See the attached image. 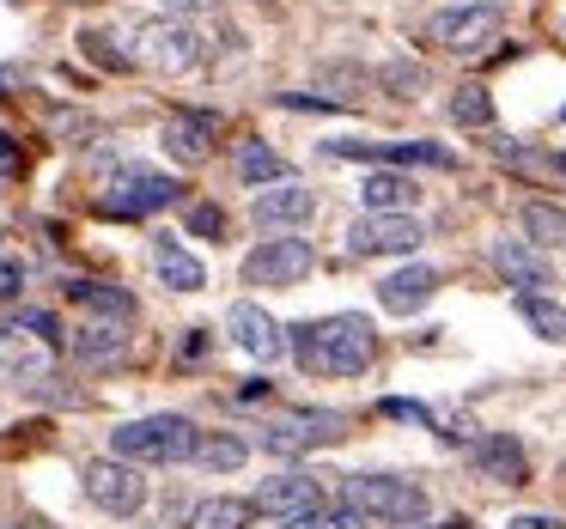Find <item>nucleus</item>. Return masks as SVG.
<instances>
[{
  "label": "nucleus",
  "instance_id": "f257e3e1",
  "mask_svg": "<svg viewBox=\"0 0 566 529\" xmlns=\"http://www.w3.org/2000/svg\"><path fill=\"white\" fill-rule=\"evenodd\" d=\"M286 353L298 359L305 378H359L378 359V329L359 310H335V317L286 329Z\"/></svg>",
  "mask_w": 566,
  "mask_h": 529
},
{
  "label": "nucleus",
  "instance_id": "f03ea898",
  "mask_svg": "<svg viewBox=\"0 0 566 529\" xmlns=\"http://www.w3.org/2000/svg\"><path fill=\"white\" fill-rule=\"evenodd\" d=\"M342 505L378 529H420L432 517V493L402 475H342Z\"/></svg>",
  "mask_w": 566,
  "mask_h": 529
},
{
  "label": "nucleus",
  "instance_id": "7ed1b4c3",
  "mask_svg": "<svg viewBox=\"0 0 566 529\" xmlns=\"http://www.w3.org/2000/svg\"><path fill=\"white\" fill-rule=\"evenodd\" d=\"M196 444L201 426L189 414H147V420H123L111 432V456L123 463H153V468H177V463H196Z\"/></svg>",
  "mask_w": 566,
  "mask_h": 529
},
{
  "label": "nucleus",
  "instance_id": "20e7f679",
  "mask_svg": "<svg viewBox=\"0 0 566 529\" xmlns=\"http://www.w3.org/2000/svg\"><path fill=\"white\" fill-rule=\"evenodd\" d=\"M177 195H184V183H177V177L147 171V165L123 159V165H116V177H104L98 213H111V220H147V213L171 208Z\"/></svg>",
  "mask_w": 566,
  "mask_h": 529
},
{
  "label": "nucleus",
  "instance_id": "39448f33",
  "mask_svg": "<svg viewBox=\"0 0 566 529\" xmlns=\"http://www.w3.org/2000/svg\"><path fill=\"white\" fill-rule=\"evenodd\" d=\"M201 55H208V43L189 19L159 13L135 25V62L153 67V74H189V67H201Z\"/></svg>",
  "mask_w": 566,
  "mask_h": 529
},
{
  "label": "nucleus",
  "instance_id": "423d86ee",
  "mask_svg": "<svg viewBox=\"0 0 566 529\" xmlns=\"http://www.w3.org/2000/svg\"><path fill=\"white\" fill-rule=\"evenodd\" d=\"M329 438H347V414H335V408H274L262 426V451L274 456H298Z\"/></svg>",
  "mask_w": 566,
  "mask_h": 529
},
{
  "label": "nucleus",
  "instance_id": "0eeeda50",
  "mask_svg": "<svg viewBox=\"0 0 566 529\" xmlns=\"http://www.w3.org/2000/svg\"><path fill=\"white\" fill-rule=\"evenodd\" d=\"M80 487H86V499L98 505L104 517H135L140 505H147V480H140L135 463H123V456H98V463L80 468Z\"/></svg>",
  "mask_w": 566,
  "mask_h": 529
},
{
  "label": "nucleus",
  "instance_id": "6e6552de",
  "mask_svg": "<svg viewBox=\"0 0 566 529\" xmlns=\"http://www.w3.org/2000/svg\"><path fill=\"white\" fill-rule=\"evenodd\" d=\"M311 268H317V250L305 237L281 232V237H262L244 256V286H298Z\"/></svg>",
  "mask_w": 566,
  "mask_h": 529
},
{
  "label": "nucleus",
  "instance_id": "1a4fd4ad",
  "mask_svg": "<svg viewBox=\"0 0 566 529\" xmlns=\"http://www.w3.org/2000/svg\"><path fill=\"white\" fill-rule=\"evenodd\" d=\"M500 25H505L500 0H475V7H444V13L432 19V38H439L451 55H475V50H488V43L500 38Z\"/></svg>",
  "mask_w": 566,
  "mask_h": 529
},
{
  "label": "nucleus",
  "instance_id": "9d476101",
  "mask_svg": "<svg viewBox=\"0 0 566 529\" xmlns=\"http://www.w3.org/2000/svg\"><path fill=\"white\" fill-rule=\"evenodd\" d=\"M469 468L488 487H524L530 480V451L517 444V432H475L469 438Z\"/></svg>",
  "mask_w": 566,
  "mask_h": 529
},
{
  "label": "nucleus",
  "instance_id": "9b49d317",
  "mask_svg": "<svg viewBox=\"0 0 566 529\" xmlns=\"http://www.w3.org/2000/svg\"><path fill=\"white\" fill-rule=\"evenodd\" d=\"M420 220L415 213H359L347 225V256H402V250L420 244Z\"/></svg>",
  "mask_w": 566,
  "mask_h": 529
},
{
  "label": "nucleus",
  "instance_id": "f8f14e48",
  "mask_svg": "<svg viewBox=\"0 0 566 529\" xmlns=\"http://www.w3.org/2000/svg\"><path fill=\"white\" fill-rule=\"evenodd\" d=\"M250 220L262 225V232H298V225H311L317 220V195H311L305 183H269V189H256V201H250Z\"/></svg>",
  "mask_w": 566,
  "mask_h": 529
},
{
  "label": "nucleus",
  "instance_id": "ddd939ff",
  "mask_svg": "<svg viewBox=\"0 0 566 529\" xmlns=\"http://www.w3.org/2000/svg\"><path fill=\"white\" fill-rule=\"evenodd\" d=\"M226 335H232V347H238V353L262 359V366L286 353V329H281V322H274L269 310L256 305V298H238V305L226 310Z\"/></svg>",
  "mask_w": 566,
  "mask_h": 529
},
{
  "label": "nucleus",
  "instance_id": "4468645a",
  "mask_svg": "<svg viewBox=\"0 0 566 529\" xmlns=\"http://www.w3.org/2000/svg\"><path fill=\"white\" fill-rule=\"evenodd\" d=\"M488 262H493V274H500L512 293H548L554 286V262L542 256L530 237H500V244L488 250Z\"/></svg>",
  "mask_w": 566,
  "mask_h": 529
},
{
  "label": "nucleus",
  "instance_id": "2eb2a0df",
  "mask_svg": "<svg viewBox=\"0 0 566 529\" xmlns=\"http://www.w3.org/2000/svg\"><path fill=\"white\" fill-rule=\"evenodd\" d=\"M323 505V487L317 475H305V468H293V475H269L256 487V511L274 517V523H286V517H305Z\"/></svg>",
  "mask_w": 566,
  "mask_h": 529
},
{
  "label": "nucleus",
  "instance_id": "dca6fc26",
  "mask_svg": "<svg viewBox=\"0 0 566 529\" xmlns=\"http://www.w3.org/2000/svg\"><path fill=\"white\" fill-rule=\"evenodd\" d=\"M213 135H220V110H177L171 123H165V152H171L177 165H208Z\"/></svg>",
  "mask_w": 566,
  "mask_h": 529
},
{
  "label": "nucleus",
  "instance_id": "f3484780",
  "mask_svg": "<svg viewBox=\"0 0 566 529\" xmlns=\"http://www.w3.org/2000/svg\"><path fill=\"white\" fill-rule=\"evenodd\" d=\"M432 293H439V268H427V262H408V268L378 281V305L390 317H415L420 305H432Z\"/></svg>",
  "mask_w": 566,
  "mask_h": 529
},
{
  "label": "nucleus",
  "instance_id": "a211bd4d",
  "mask_svg": "<svg viewBox=\"0 0 566 529\" xmlns=\"http://www.w3.org/2000/svg\"><path fill=\"white\" fill-rule=\"evenodd\" d=\"M67 353H74L80 366H116V359L128 353V322H116V317H86L74 335H67Z\"/></svg>",
  "mask_w": 566,
  "mask_h": 529
},
{
  "label": "nucleus",
  "instance_id": "6ab92c4d",
  "mask_svg": "<svg viewBox=\"0 0 566 529\" xmlns=\"http://www.w3.org/2000/svg\"><path fill=\"white\" fill-rule=\"evenodd\" d=\"M153 274H159L171 293H201V286H208V268H201L177 237H153Z\"/></svg>",
  "mask_w": 566,
  "mask_h": 529
},
{
  "label": "nucleus",
  "instance_id": "aec40b11",
  "mask_svg": "<svg viewBox=\"0 0 566 529\" xmlns=\"http://www.w3.org/2000/svg\"><path fill=\"white\" fill-rule=\"evenodd\" d=\"M420 201V183L408 171H371L359 183V208L366 213H408Z\"/></svg>",
  "mask_w": 566,
  "mask_h": 529
},
{
  "label": "nucleus",
  "instance_id": "412c9836",
  "mask_svg": "<svg viewBox=\"0 0 566 529\" xmlns=\"http://www.w3.org/2000/svg\"><path fill=\"white\" fill-rule=\"evenodd\" d=\"M238 183L244 189H269V183H286V159L269 147V140H238V159H232Z\"/></svg>",
  "mask_w": 566,
  "mask_h": 529
},
{
  "label": "nucleus",
  "instance_id": "4be33fe9",
  "mask_svg": "<svg viewBox=\"0 0 566 529\" xmlns=\"http://www.w3.org/2000/svg\"><path fill=\"white\" fill-rule=\"evenodd\" d=\"M189 529H256V499H232V493H213L189 511Z\"/></svg>",
  "mask_w": 566,
  "mask_h": 529
},
{
  "label": "nucleus",
  "instance_id": "5701e85b",
  "mask_svg": "<svg viewBox=\"0 0 566 529\" xmlns=\"http://www.w3.org/2000/svg\"><path fill=\"white\" fill-rule=\"evenodd\" d=\"M67 298L86 305L92 317H116V322L135 317V293H123V286H111V281H67Z\"/></svg>",
  "mask_w": 566,
  "mask_h": 529
},
{
  "label": "nucleus",
  "instance_id": "b1692460",
  "mask_svg": "<svg viewBox=\"0 0 566 529\" xmlns=\"http://www.w3.org/2000/svg\"><path fill=\"white\" fill-rule=\"evenodd\" d=\"M244 463H250V438H238V432H201L196 468H208V475H238Z\"/></svg>",
  "mask_w": 566,
  "mask_h": 529
},
{
  "label": "nucleus",
  "instance_id": "393cba45",
  "mask_svg": "<svg viewBox=\"0 0 566 529\" xmlns=\"http://www.w3.org/2000/svg\"><path fill=\"white\" fill-rule=\"evenodd\" d=\"M512 305L548 347H566V305H554L548 293H512Z\"/></svg>",
  "mask_w": 566,
  "mask_h": 529
},
{
  "label": "nucleus",
  "instance_id": "a878e982",
  "mask_svg": "<svg viewBox=\"0 0 566 529\" xmlns=\"http://www.w3.org/2000/svg\"><path fill=\"white\" fill-rule=\"evenodd\" d=\"M384 165H432V171H457V152L432 147V140H384Z\"/></svg>",
  "mask_w": 566,
  "mask_h": 529
},
{
  "label": "nucleus",
  "instance_id": "bb28decb",
  "mask_svg": "<svg viewBox=\"0 0 566 529\" xmlns=\"http://www.w3.org/2000/svg\"><path fill=\"white\" fill-rule=\"evenodd\" d=\"M444 110H451L457 128H493V98H488V86H457Z\"/></svg>",
  "mask_w": 566,
  "mask_h": 529
},
{
  "label": "nucleus",
  "instance_id": "cd10ccee",
  "mask_svg": "<svg viewBox=\"0 0 566 529\" xmlns=\"http://www.w3.org/2000/svg\"><path fill=\"white\" fill-rule=\"evenodd\" d=\"M524 232H530V244H566V208L530 201V208H524Z\"/></svg>",
  "mask_w": 566,
  "mask_h": 529
},
{
  "label": "nucleus",
  "instance_id": "c85d7f7f",
  "mask_svg": "<svg viewBox=\"0 0 566 529\" xmlns=\"http://www.w3.org/2000/svg\"><path fill=\"white\" fill-rule=\"evenodd\" d=\"M378 86L390 92V98H420V92H427V67L420 62H390V67H378Z\"/></svg>",
  "mask_w": 566,
  "mask_h": 529
},
{
  "label": "nucleus",
  "instance_id": "c756f323",
  "mask_svg": "<svg viewBox=\"0 0 566 529\" xmlns=\"http://www.w3.org/2000/svg\"><path fill=\"white\" fill-rule=\"evenodd\" d=\"M25 286H31L25 256H0V305H19V298H25Z\"/></svg>",
  "mask_w": 566,
  "mask_h": 529
},
{
  "label": "nucleus",
  "instance_id": "7c9ffc66",
  "mask_svg": "<svg viewBox=\"0 0 566 529\" xmlns=\"http://www.w3.org/2000/svg\"><path fill=\"white\" fill-rule=\"evenodd\" d=\"M80 50H86L98 67H111V74H123V67L135 62L128 50H111V38H104V31H86V38H80Z\"/></svg>",
  "mask_w": 566,
  "mask_h": 529
},
{
  "label": "nucleus",
  "instance_id": "2f4dec72",
  "mask_svg": "<svg viewBox=\"0 0 566 529\" xmlns=\"http://www.w3.org/2000/svg\"><path fill=\"white\" fill-rule=\"evenodd\" d=\"M189 232H196V237H213V244H220V237H226V208H213V201H196V208H189Z\"/></svg>",
  "mask_w": 566,
  "mask_h": 529
},
{
  "label": "nucleus",
  "instance_id": "473e14b6",
  "mask_svg": "<svg viewBox=\"0 0 566 529\" xmlns=\"http://www.w3.org/2000/svg\"><path fill=\"white\" fill-rule=\"evenodd\" d=\"M7 329L31 335V341H62V335H55V317H50V310H13V322H7Z\"/></svg>",
  "mask_w": 566,
  "mask_h": 529
},
{
  "label": "nucleus",
  "instance_id": "72a5a7b5",
  "mask_svg": "<svg viewBox=\"0 0 566 529\" xmlns=\"http://www.w3.org/2000/svg\"><path fill=\"white\" fill-rule=\"evenodd\" d=\"M274 104H281V110H305V116L342 110V98H317V92H274Z\"/></svg>",
  "mask_w": 566,
  "mask_h": 529
},
{
  "label": "nucleus",
  "instance_id": "f704fd0d",
  "mask_svg": "<svg viewBox=\"0 0 566 529\" xmlns=\"http://www.w3.org/2000/svg\"><path fill=\"white\" fill-rule=\"evenodd\" d=\"M171 19H196V13H213V7H226V0H159Z\"/></svg>",
  "mask_w": 566,
  "mask_h": 529
},
{
  "label": "nucleus",
  "instance_id": "c9c22d12",
  "mask_svg": "<svg viewBox=\"0 0 566 529\" xmlns=\"http://www.w3.org/2000/svg\"><path fill=\"white\" fill-rule=\"evenodd\" d=\"M505 529H566V523H560V517H548V511H517Z\"/></svg>",
  "mask_w": 566,
  "mask_h": 529
},
{
  "label": "nucleus",
  "instance_id": "e433bc0d",
  "mask_svg": "<svg viewBox=\"0 0 566 529\" xmlns=\"http://www.w3.org/2000/svg\"><path fill=\"white\" fill-rule=\"evenodd\" d=\"M19 171V147H13V135H0V177H13Z\"/></svg>",
  "mask_w": 566,
  "mask_h": 529
},
{
  "label": "nucleus",
  "instance_id": "4c0bfd02",
  "mask_svg": "<svg viewBox=\"0 0 566 529\" xmlns=\"http://www.w3.org/2000/svg\"><path fill=\"white\" fill-rule=\"evenodd\" d=\"M269 390H274V383H269V378H250V383H244V390H238V402H269Z\"/></svg>",
  "mask_w": 566,
  "mask_h": 529
},
{
  "label": "nucleus",
  "instance_id": "58836bf2",
  "mask_svg": "<svg viewBox=\"0 0 566 529\" xmlns=\"http://www.w3.org/2000/svg\"><path fill=\"white\" fill-rule=\"evenodd\" d=\"M201 347H208V329H189V341H184V359H201Z\"/></svg>",
  "mask_w": 566,
  "mask_h": 529
},
{
  "label": "nucleus",
  "instance_id": "ea45409f",
  "mask_svg": "<svg viewBox=\"0 0 566 529\" xmlns=\"http://www.w3.org/2000/svg\"><path fill=\"white\" fill-rule=\"evenodd\" d=\"M554 171H566V152H560V159H554Z\"/></svg>",
  "mask_w": 566,
  "mask_h": 529
},
{
  "label": "nucleus",
  "instance_id": "a19ab883",
  "mask_svg": "<svg viewBox=\"0 0 566 529\" xmlns=\"http://www.w3.org/2000/svg\"><path fill=\"white\" fill-rule=\"evenodd\" d=\"M335 7H347V0H335Z\"/></svg>",
  "mask_w": 566,
  "mask_h": 529
},
{
  "label": "nucleus",
  "instance_id": "79ce46f5",
  "mask_svg": "<svg viewBox=\"0 0 566 529\" xmlns=\"http://www.w3.org/2000/svg\"><path fill=\"white\" fill-rule=\"evenodd\" d=\"M269 529H281V523H269Z\"/></svg>",
  "mask_w": 566,
  "mask_h": 529
}]
</instances>
